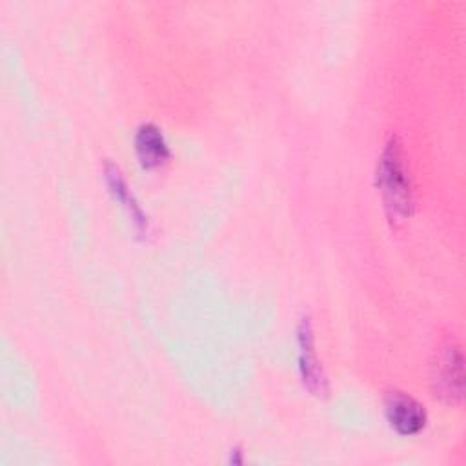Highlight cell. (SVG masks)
<instances>
[{
    "instance_id": "cell-4",
    "label": "cell",
    "mask_w": 466,
    "mask_h": 466,
    "mask_svg": "<svg viewBox=\"0 0 466 466\" xmlns=\"http://www.w3.org/2000/svg\"><path fill=\"white\" fill-rule=\"evenodd\" d=\"M433 368L435 395L446 402H459L462 399V355L459 348H442Z\"/></svg>"
},
{
    "instance_id": "cell-1",
    "label": "cell",
    "mask_w": 466,
    "mask_h": 466,
    "mask_svg": "<svg viewBox=\"0 0 466 466\" xmlns=\"http://www.w3.org/2000/svg\"><path fill=\"white\" fill-rule=\"evenodd\" d=\"M377 187L380 191L388 220L393 226L404 224L413 211V191L397 137H391L380 153L377 164Z\"/></svg>"
},
{
    "instance_id": "cell-2",
    "label": "cell",
    "mask_w": 466,
    "mask_h": 466,
    "mask_svg": "<svg viewBox=\"0 0 466 466\" xmlns=\"http://www.w3.org/2000/svg\"><path fill=\"white\" fill-rule=\"evenodd\" d=\"M297 344H299V371L304 386L313 395L326 393L328 382H326L322 366L319 364V359H317L313 328L308 317H304L297 328Z\"/></svg>"
},
{
    "instance_id": "cell-3",
    "label": "cell",
    "mask_w": 466,
    "mask_h": 466,
    "mask_svg": "<svg viewBox=\"0 0 466 466\" xmlns=\"http://www.w3.org/2000/svg\"><path fill=\"white\" fill-rule=\"evenodd\" d=\"M384 411L391 430H395L399 435L411 437L422 431L426 426L424 406L406 393H390L384 402Z\"/></svg>"
},
{
    "instance_id": "cell-5",
    "label": "cell",
    "mask_w": 466,
    "mask_h": 466,
    "mask_svg": "<svg viewBox=\"0 0 466 466\" xmlns=\"http://www.w3.org/2000/svg\"><path fill=\"white\" fill-rule=\"evenodd\" d=\"M135 153L146 169H157L169 158V146L155 124H142L135 133Z\"/></svg>"
},
{
    "instance_id": "cell-6",
    "label": "cell",
    "mask_w": 466,
    "mask_h": 466,
    "mask_svg": "<svg viewBox=\"0 0 466 466\" xmlns=\"http://www.w3.org/2000/svg\"><path fill=\"white\" fill-rule=\"evenodd\" d=\"M104 177H106V184L109 187V193L113 195V198L120 204V208L129 215L133 226L140 231V233H147L149 231V222L147 217L144 215L140 204L137 202V198L133 197L131 189L127 187L126 178L122 177L120 169L115 164H106L104 167Z\"/></svg>"
}]
</instances>
